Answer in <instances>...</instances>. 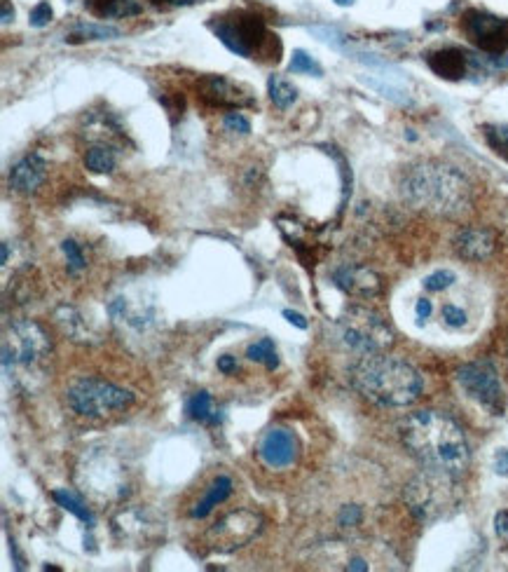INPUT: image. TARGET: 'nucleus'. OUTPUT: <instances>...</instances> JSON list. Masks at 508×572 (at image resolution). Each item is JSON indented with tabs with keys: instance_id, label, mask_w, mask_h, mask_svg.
<instances>
[{
	"instance_id": "30",
	"label": "nucleus",
	"mask_w": 508,
	"mask_h": 572,
	"mask_svg": "<svg viewBox=\"0 0 508 572\" xmlns=\"http://www.w3.org/2000/svg\"><path fill=\"white\" fill-rule=\"evenodd\" d=\"M455 282H457V275L452 270H436L424 279V289L431 291V294H438V291L450 289Z\"/></svg>"
},
{
	"instance_id": "43",
	"label": "nucleus",
	"mask_w": 508,
	"mask_h": 572,
	"mask_svg": "<svg viewBox=\"0 0 508 572\" xmlns=\"http://www.w3.org/2000/svg\"><path fill=\"white\" fill-rule=\"evenodd\" d=\"M335 3H338L340 8H349V5H354V0H335Z\"/></svg>"
},
{
	"instance_id": "24",
	"label": "nucleus",
	"mask_w": 508,
	"mask_h": 572,
	"mask_svg": "<svg viewBox=\"0 0 508 572\" xmlns=\"http://www.w3.org/2000/svg\"><path fill=\"white\" fill-rule=\"evenodd\" d=\"M115 153L108 146H94L85 155V167L94 174H111L115 169Z\"/></svg>"
},
{
	"instance_id": "28",
	"label": "nucleus",
	"mask_w": 508,
	"mask_h": 572,
	"mask_svg": "<svg viewBox=\"0 0 508 572\" xmlns=\"http://www.w3.org/2000/svg\"><path fill=\"white\" fill-rule=\"evenodd\" d=\"M288 71L291 73H305V76L321 78L324 76V68H321L317 61H314L305 50H295L291 57V64H288Z\"/></svg>"
},
{
	"instance_id": "8",
	"label": "nucleus",
	"mask_w": 508,
	"mask_h": 572,
	"mask_svg": "<svg viewBox=\"0 0 508 572\" xmlns=\"http://www.w3.org/2000/svg\"><path fill=\"white\" fill-rule=\"evenodd\" d=\"M211 31L230 52L244 59H251L253 54L263 50L265 40L272 38L263 19L253 12H235V15L221 19L216 17V22H211Z\"/></svg>"
},
{
	"instance_id": "42",
	"label": "nucleus",
	"mask_w": 508,
	"mask_h": 572,
	"mask_svg": "<svg viewBox=\"0 0 508 572\" xmlns=\"http://www.w3.org/2000/svg\"><path fill=\"white\" fill-rule=\"evenodd\" d=\"M506 530H508V512H501V514L497 516V533L504 535Z\"/></svg>"
},
{
	"instance_id": "21",
	"label": "nucleus",
	"mask_w": 508,
	"mask_h": 572,
	"mask_svg": "<svg viewBox=\"0 0 508 572\" xmlns=\"http://www.w3.org/2000/svg\"><path fill=\"white\" fill-rule=\"evenodd\" d=\"M87 8L96 17H132L139 15L141 5L136 0H87Z\"/></svg>"
},
{
	"instance_id": "5",
	"label": "nucleus",
	"mask_w": 508,
	"mask_h": 572,
	"mask_svg": "<svg viewBox=\"0 0 508 572\" xmlns=\"http://www.w3.org/2000/svg\"><path fill=\"white\" fill-rule=\"evenodd\" d=\"M335 340L356 354L384 352L394 343V331L377 312L368 308H349L335 319Z\"/></svg>"
},
{
	"instance_id": "6",
	"label": "nucleus",
	"mask_w": 508,
	"mask_h": 572,
	"mask_svg": "<svg viewBox=\"0 0 508 572\" xmlns=\"http://www.w3.org/2000/svg\"><path fill=\"white\" fill-rule=\"evenodd\" d=\"M134 401V394L106 380L82 378L68 387V404L85 418H104L108 413L122 411Z\"/></svg>"
},
{
	"instance_id": "12",
	"label": "nucleus",
	"mask_w": 508,
	"mask_h": 572,
	"mask_svg": "<svg viewBox=\"0 0 508 572\" xmlns=\"http://www.w3.org/2000/svg\"><path fill=\"white\" fill-rule=\"evenodd\" d=\"M87 483L89 490L106 497H122L125 490V467L111 455H92L87 462Z\"/></svg>"
},
{
	"instance_id": "27",
	"label": "nucleus",
	"mask_w": 508,
	"mask_h": 572,
	"mask_svg": "<svg viewBox=\"0 0 508 572\" xmlns=\"http://www.w3.org/2000/svg\"><path fill=\"white\" fill-rule=\"evenodd\" d=\"M483 136H485L487 146H490L499 158L508 160V127L506 125H485Z\"/></svg>"
},
{
	"instance_id": "13",
	"label": "nucleus",
	"mask_w": 508,
	"mask_h": 572,
	"mask_svg": "<svg viewBox=\"0 0 508 572\" xmlns=\"http://www.w3.org/2000/svg\"><path fill=\"white\" fill-rule=\"evenodd\" d=\"M300 446L293 432L288 429H270L260 441L258 455L267 467L272 469H286L298 460Z\"/></svg>"
},
{
	"instance_id": "3",
	"label": "nucleus",
	"mask_w": 508,
	"mask_h": 572,
	"mask_svg": "<svg viewBox=\"0 0 508 572\" xmlns=\"http://www.w3.org/2000/svg\"><path fill=\"white\" fill-rule=\"evenodd\" d=\"M349 380L368 401L387 408L410 406L422 394L420 371L382 352L359 359L349 371Z\"/></svg>"
},
{
	"instance_id": "36",
	"label": "nucleus",
	"mask_w": 508,
	"mask_h": 572,
	"mask_svg": "<svg viewBox=\"0 0 508 572\" xmlns=\"http://www.w3.org/2000/svg\"><path fill=\"white\" fill-rule=\"evenodd\" d=\"M431 312H434V305H431V301H427V298H422V301H417V319H429L431 317Z\"/></svg>"
},
{
	"instance_id": "40",
	"label": "nucleus",
	"mask_w": 508,
	"mask_h": 572,
	"mask_svg": "<svg viewBox=\"0 0 508 572\" xmlns=\"http://www.w3.org/2000/svg\"><path fill=\"white\" fill-rule=\"evenodd\" d=\"M497 474H508V451H499L497 455Z\"/></svg>"
},
{
	"instance_id": "22",
	"label": "nucleus",
	"mask_w": 508,
	"mask_h": 572,
	"mask_svg": "<svg viewBox=\"0 0 508 572\" xmlns=\"http://www.w3.org/2000/svg\"><path fill=\"white\" fill-rule=\"evenodd\" d=\"M57 324L68 338L78 340V343H87V340L94 338V333L89 331V324L80 317V312L75 308L57 310Z\"/></svg>"
},
{
	"instance_id": "31",
	"label": "nucleus",
	"mask_w": 508,
	"mask_h": 572,
	"mask_svg": "<svg viewBox=\"0 0 508 572\" xmlns=\"http://www.w3.org/2000/svg\"><path fill=\"white\" fill-rule=\"evenodd\" d=\"M61 251H64V256H66V261H68V270H71L73 275H75V272H80L87 265L85 254H82V249L78 247V242L64 240V242H61Z\"/></svg>"
},
{
	"instance_id": "32",
	"label": "nucleus",
	"mask_w": 508,
	"mask_h": 572,
	"mask_svg": "<svg viewBox=\"0 0 508 572\" xmlns=\"http://www.w3.org/2000/svg\"><path fill=\"white\" fill-rule=\"evenodd\" d=\"M441 319H443V324L448 326V329L457 331V329H464L466 322H469V315H466L464 308H459V305L450 303V305H445V308H443Z\"/></svg>"
},
{
	"instance_id": "29",
	"label": "nucleus",
	"mask_w": 508,
	"mask_h": 572,
	"mask_svg": "<svg viewBox=\"0 0 508 572\" xmlns=\"http://www.w3.org/2000/svg\"><path fill=\"white\" fill-rule=\"evenodd\" d=\"M120 31L113 29V26H94V24H82L75 26V31L71 33L73 38H85V40H111L118 38Z\"/></svg>"
},
{
	"instance_id": "35",
	"label": "nucleus",
	"mask_w": 508,
	"mask_h": 572,
	"mask_svg": "<svg viewBox=\"0 0 508 572\" xmlns=\"http://www.w3.org/2000/svg\"><path fill=\"white\" fill-rule=\"evenodd\" d=\"M361 509L359 507H342V512L338 514L340 526H359L361 523Z\"/></svg>"
},
{
	"instance_id": "9",
	"label": "nucleus",
	"mask_w": 508,
	"mask_h": 572,
	"mask_svg": "<svg viewBox=\"0 0 508 572\" xmlns=\"http://www.w3.org/2000/svg\"><path fill=\"white\" fill-rule=\"evenodd\" d=\"M457 383L469 399L494 415L504 413V390L490 362H471L457 369Z\"/></svg>"
},
{
	"instance_id": "18",
	"label": "nucleus",
	"mask_w": 508,
	"mask_h": 572,
	"mask_svg": "<svg viewBox=\"0 0 508 572\" xmlns=\"http://www.w3.org/2000/svg\"><path fill=\"white\" fill-rule=\"evenodd\" d=\"M202 97L211 101V104L216 106H244V104H251V101H246L242 94H239V87H235L230 83L228 78L223 76H209L202 80Z\"/></svg>"
},
{
	"instance_id": "4",
	"label": "nucleus",
	"mask_w": 508,
	"mask_h": 572,
	"mask_svg": "<svg viewBox=\"0 0 508 572\" xmlns=\"http://www.w3.org/2000/svg\"><path fill=\"white\" fill-rule=\"evenodd\" d=\"M462 502L457 476L427 467L405 486V505L422 523H434L455 512Z\"/></svg>"
},
{
	"instance_id": "33",
	"label": "nucleus",
	"mask_w": 508,
	"mask_h": 572,
	"mask_svg": "<svg viewBox=\"0 0 508 572\" xmlns=\"http://www.w3.org/2000/svg\"><path fill=\"white\" fill-rule=\"evenodd\" d=\"M29 22H31V26H36V29H43V26H47V24L52 22V8H50V3H47V0H43V3H38L36 8L31 10Z\"/></svg>"
},
{
	"instance_id": "37",
	"label": "nucleus",
	"mask_w": 508,
	"mask_h": 572,
	"mask_svg": "<svg viewBox=\"0 0 508 572\" xmlns=\"http://www.w3.org/2000/svg\"><path fill=\"white\" fill-rule=\"evenodd\" d=\"M218 369H221L223 373H232V371H237V362H235V357H230V354H225V357L218 359Z\"/></svg>"
},
{
	"instance_id": "10",
	"label": "nucleus",
	"mask_w": 508,
	"mask_h": 572,
	"mask_svg": "<svg viewBox=\"0 0 508 572\" xmlns=\"http://www.w3.org/2000/svg\"><path fill=\"white\" fill-rule=\"evenodd\" d=\"M462 29L466 38L485 54L499 57V54L508 50V19L504 17L480 10H469L462 19Z\"/></svg>"
},
{
	"instance_id": "19",
	"label": "nucleus",
	"mask_w": 508,
	"mask_h": 572,
	"mask_svg": "<svg viewBox=\"0 0 508 572\" xmlns=\"http://www.w3.org/2000/svg\"><path fill=\"white\" fill-rule=\"evenodd\" d=\"M230 495H232V479H230V476H225V474L216 476L214 483H211V486L207 488V493H204L202 500H199L197 505L190 509V516H192V519H204V516H207L211 509L228 500Z\"/></svg>"
},
{
	"instance_id": "26",
	"label": "nucleus",
	"mask_w": 508,
	"mask_h": 572,
	"mask_svg": "<svg viewBox=\"0 0 508 572\" xmlns=\"http://www.w3.org/2000/svg\"><path fill=\"white\" fill-rule=\"evenodd\" d=\"M52 497L59 502L61 507L66 509V512H71L73 516H78L80 521H85V523H89V526H94V514L89 512L87 505L80 500V497L68 493V490H54Z\"/></svg>"
},
{
	"instance_id": "11",
	"label": "nucleus",
	"mask_w": 508,
	"mask_h": 572,
	"mask_svg": "<svg viewBox=\"0 0 508 572\" xmlns=\"http://www.w3.org/2000/svg\"><path fill=\"white\" fill-rule=\"evenodd\" d=\"M260 530V516L253 512H232L216 523L214 528L209 530L207 542L211 551H218V554H228V551H235L239 547H244L246 542H251L256 533Z\"/></svg>"
},
{
	"instance_id": "16",
	"label": "nucleus",
	"mask_w": 508,
	"mask_h": 572,
	"mask_svg": "<svg viewBox=\"0 0 508 572\" xmlns=\"http://www.w3.org/2000/svg\"><path fill=\"white\" fill-rule=\"evenodd\" d=\"M427 64L438 78L445 80H462L473 64L471 54L457 47H445V50H436L427 57Z\"/></svg>"
},
{
	"instance_id": "15",
	"label": "nucleus",
	"mask_w": 508,
	"mask_h": 572,
	"mask_svg": "<svg viewBox=\"0 0 508 572\" xmlns=\"http://www.w3.org/2000/svg\"><path fill=\"white\" fill-rule=\"evenodd\" d=\"M497 249V240L487 228H464L455 237V251L464 261H485Z\"/></svg>"
},
{
	"instance_id": "23",
	"label": "nucleus",
	"mask_w": 508,
	"mask_h": 572,
	"mask_svg": "<svg viewBox=\"0 0 508 572\" xmlns=\"http://www.w3.org/2000/svg\"><path fill=\"white\" fill-rule=\"evenodd\" d=\"M267 94H270L272 104L277 108H291L298 99V90L281 76H272L267 80Z\"/></svg>"
},
{
	"instance_id": "39",
	"label": "nucleus",
	"mask_w": 508,
	"mask_h": 572,
	"mask_svg": "<svg viewBox=\"0 0 508 572\" xmlns=\"http://www.w3.org/2000/svg\"><path fill=\"white\" fill-rule=\"evenodd\" d=\"M150 3L157 5V8H160V5H167V8H181V5H192L195 0H150Z\"/></svg>"
},
{
	"instance_id": "41",
	"label": "nucleus",
	"mask_w": 508,
	"mask_h": 572,
	"mask_svg": "<svg viewBox=\"0 0 508 572\" xmlns=\"http://www.w3.org/2000/svg\"><path fill=\"white\" fill-rule=\"evenodd\" d=\"M15 19V8L10 5V0H3V24H10Z\"/></svg>"
},
{
	"instance_id": "38",
	"label": "nucleus",
	"mask_w": 508,
	"mask_h": 572,
	"mask_svg": "<svg viewBox=\"0 0 508 572\" xmlns=\"http://www.w3.org/2000/svg\"><path fill=\"white\" fill-rule=\"evenodd\" d=\"M284 317L288 319V322L298 326V329H307V322H305V317L298 315V312H293V310H284Z\"/></svg>"
},
{
	"instance_id": "20",
	"label": "nucleus",
	"mask_w": 508,
	"mask_h": 572,
	"mask_svg": "<svg viewBox=\"0 0 508 572\" xmlns=\"http://www.w3.org/2000/svg\"><path fill=\"white\" fill-rule=\"evenodd\" d=\"M185 413L192 420L204 422V425H218L221 422V411L214 404V397L209 392H195L192 397L185 401Z\"/></svg>"
},
{
	"instance_id": "17",
	"label": "nucleus",
	"mask_w": 508,
	"mask_h": 572,
	"mask_svg": "<svg viewBox=\"0 0 508 572\" xmlns=\"http://www.w3.org/2000/svg\"><path fill=\"white\" fill-rule=\"evenodd\" d=\"M47 174V162L40 158L38 153L26 155L24 160H19L10 172V186L17 193H33L40 188V183L45 181Z\"/></svg>"
},
{
	"instance_id": "2",
	"label": "nucleus",
	"mask_w": 508,
	"mask_h": 572,
	"mask_svg": "<svg viewBox=\"0 0 508 572\" xmlns=\"http://www.w3.org/2000/svg\"><path fill=\"white\" fill-rule=\"evenodd\" d=\"M401 195L410 207L448 219L471 207L466 176L443 162H420L410 167L401 179Z\"/></svg>"
},
{
	"instance_id": "7",
	"label": "nucleus",
	"mask_w": 508,
	"mask_h": 572,
	"mask_svg": "<svg viewBox=\"0 0 508 572\" xmlns=\"http://www.w3.org/2000/svg\"><path fill=\"white\" fill-rule=\"evenodd\" d=\"M52 340L47 336L45 329L31 319H22L15 322L5 333L3 340V364L5 369L12 366H36L43 359L50 357Z\"/></svg>"
},
{
	"instance_id": "1",
	"label": "nucleus",
	"mask_w": 508,
	"mask_h": 572,
	"mask_svg": "<svg viewBox=\"0 0 508 572\" xmlns=\"http://www.w3.org/2000/svg\"><path fill=\"white\" fill-rule=\"evenodd\" d=\"M403 444L424 467L443 469L450 474H464L471 453L462 427L445 413L417 411L403 420Z\"/></svg>"
},
{
	"instance_id": "25",
	"label": "nucleus",
	"mask_w": 508,
	"mask_h": 572,
	"mask_svg": "<svg viewBox=\"0 0 508 572\" xmlns=\"http://www.w3.org/2000/svg\"><path fill=\"white\" fill-rule=\"evenodd\" d=\"M246 357L256 364H265L267 371H274L279 366V354L272 338H263L258 340V343H253L249 347V352H246Z\"/></svg>"
},
{
	"instance_id": "34",
	"label": "nucleus",
	"mask_w": 508,
	"mask_h": 572,
	"mask_svg": "<svg viewBox=\"0 0 508 572\" xmlns=\"http://www.w3.org/2000/svg\"><path fill=\"white\" fill-rule=\"evenodd\" d=\"M223 125H225V129H228V132H235V134H249L251 132V122L246 120L242 113L225 115Z\"/></svg>"
},
{
	"instance_id": "14",
	"label": "nucleus",
	"mask_w": 508,
	"mask_h": 572,
	"mask_svg": "<svg viewBox=\"0 0 508 572\" xmlns=\"http://www.w3.org/2000/svg\"><path fill=\"white\" fill-rule=\"evenodd\" d=\"M333 282L338 289L345 291V294L354 298H373L380 294V277L375 275L370 268H363V265H340V268L333 270Z\"/></svg>"
}]
</instances>
